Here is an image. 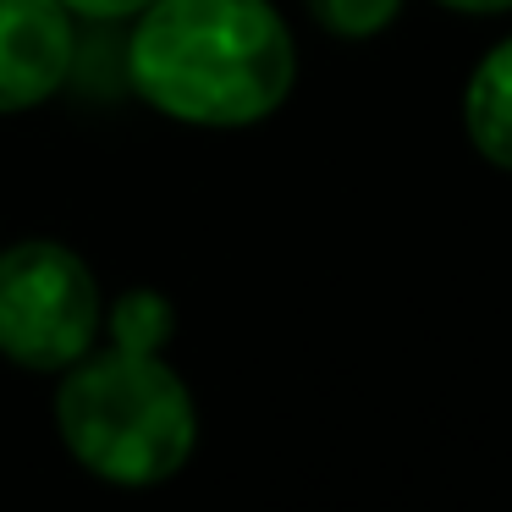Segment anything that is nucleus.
Listing matches in <instances>:
<instances>
[{
    "instance_id": "nucleus-6",
    "label": "nucleus",
    "mask_w": 512,
    "mask_h": 512,
    "mask_svg": "<svg viewBox=\"0 0 512 512\" xmlns=\"http://www.w3.org/2000/svg\"><path fill=\"white\" fill-rule=\"evenodd\" d=\"M111 342L116 347H133V353H160L166 347V336H171V303L160 298V292H122V298L111 303Z\"/></svg>"
},
{
    "instance_id": "nucleus-3",
    "label": "nucleus",
    "mask_w": 512,
    "mask_h": 512,
    "mask_svg": "<svg viewBox=\"0 0 512 512\" xmlns=\"http://www.w3.org/2000/svg\"><path fill=\"white\" fill-rule=\"evenodd\" d=\"M100 281L67 243L28 237L0 254V353L23 369L78 364L100 336Z\"/></svg>"
},
{
    "instance_id": "nucleus-9",
    "label": "nucleus",
    "mask_w": 512,
    "mask_h": 512,
    "mask_svg": "<svg viewBox=\"0 0 512 512\" xmlns=\"http://www.w3.org/2000/svg\"><path fill=\"white\" fill-rule=\"evenodd\" d=\"M441 6H452V12H507L512 0H441Z\"/></svg>"
},
{
    "instance_id": "nucleus-2",
    "label": "nucleus",
    "mask_w": 512,
    "mask_h": 512,
    "mask_svg": "<svg viewBox=\"0 0 512 512\" xmlns=\"http://www.w3.org/2000/svg\"><path fill=\"white\" fill-rule=\"evenodd\" d=\"M56 430L89 474L111 485H160L188 468L199 413L182 375L160 353L105 347L67 364L56 391Z\"/></svg>"
},
{
    "instance_id": "nucleus-5",
    "label": "nucleus",
    "mask_w": 512,
    "mask_h": 512,
    "mask_svg": "<svg viewBox=\"0 0 512 512\" xmlns=\"http://www.w3.org/2000/svg\"><path fill=\"white\" fill-rule=\"evenodd\" d=\"M463 122L479 155L490 166L512 171V39H501V45H490L479 56L463 94Z\"/></svg>"
},
{
    "instance_id": "nucleus-7",
    "label": "nucleus",
    "mask_w": 512,
    "mask_h": 512,
    "mask_svg": "<svg viewBox=\"0 0 512 512\" xmlns=\"http://www.w3.org/2000/svg\"><path fill=\"white\" fill-rule=\"evenodd\" d=\"M309 12L336 39H375L380 28L397 23L402 0H309Z\"/></svg>"
},
{
    "instance_id": "nucleus-1",
    "label": "nucleus",
    "mask_w": 512,
    "mask_h": 512,
    "mask_svg": "<svg viewBox=\"0 0 512 512\" xmlns=\"http://www.w3.org/2000/svg\"><path fill=\"white\" fill-rule=\"evenodd\" d=\"M127 72L171 122L254 127L287 100L298 50L270 0H149Z\"/></svg>"
},
{
    "instance_id": "nucleus-4",
    "label": "nucleus",
    "mask_w": 512,
    "mask_h": 512,
    "mask_svg": "<svg viewBox=\"0 0 512 512\" xmlns=\"http://www.w3.org/2000/svg\"><path fill=\"white\" fill-rule=\"evenodd\" d=\"M78 39L61 0H0V116L34 111L67 83Z\"/></svg>"
},
{
    "instance_id": "nucleus-8",
    "label": "nucleus",
    "mask_w": 512,
    "mask_h": 512,
    "mask_svg": "<svg viewBox=\"0 0 512 512\" xmlns=\"http://www.w3.org/2000/svg\"><path fill=\"white\" fill-rule=\"evenodd\" d=\"M72 17H100V23H122V17H138L149 0H61Z\"/></svg>"
}]
</instances>
